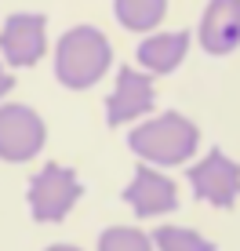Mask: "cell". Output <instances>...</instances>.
I'll use <instances>...</instances> for the list:
<instances>
[{
	"instance_id": "cell-14",
	"label": "cell",
	"mask_w": 240,
	"mask_h": 251,
	"mask_svg": "<svg viewBox=\"0 0 240 251\" xmlns=\"http://www.w3.org/2000/svg\"><path fill=\"white\" fill-rule=\"evenodd\" d=\"M11 88H15V80L4 73V69H0V99H4V91H11Z\"/></svg>"
},
{
	"instance_id": "cell-10",
	"label": "cell",
	"mask_w": 240,
	"mask_h": 251,
	"mask_svg": "<svg viewBox=\"0 0 240 251\" xmlns=\"http://www.w3.org/2000/svg\"><path fill=\"white\" fill-rule=\"evenodd\" d=\"M186 48H190V37L178 29V33H164V37H149L139 48V58L149 73H171L186 58Z\"/></svg>"
},
{
	"instance_id": "cell-2",
	"label": "cell",
	"mask_w": 240,
	"mask_h": 251,
	"mask_svg": "<svg viewBox=\"0 0 240 251\" xmlns=\"http://www.w3.org/2000/svg\"><path fill=\"white\" fill-rule=\"evenodd\" d=\"M200 142V131H196L193 120L178 117V113H164L149 124H139L131 135H127V146H131L139 157L153 160V164H178L186 160Z\"/></svg>"
},
{
	"instance_id": "cell-3",
	"label": "cell",
	"mask_w": 240,
	"mask_h": 251,
	"mask_svg": "<svg viewBox=\"0 0 240 251\" xmlns=\"http://www.w3.org/2000/svg\"><path fill=\"white\" fill-rule=\"evenodd\" d=\"M84 186L76 182V175L62 164H44L37 178L29 186V211L37 222H62L70 215V207L80 201Z\"/></svg>"
},
{
	"instance_id": "cell-11",
	"label": "cell",
	"mask_w": 240,
	"mask_h": 251,
	"mask_svg": "<svg viewBox=\"0 0 240 251\" xmlns=\"http://www.w3.org/2000/svg\"><path fill=\"white\" fill-rule=\"evenodd\" d=\"M168 11V0H117V19L127 29H153Z\"/></svg>"
},
{
	"instance_id": "cell-5",
	"label": "cell",
	"mask_w": 240,
	"mask_h": 251,
	"mask_svg": "<svg viewBox=\"0 0 240 251\" xmlns=\"http://www.w3.org/2000/svg\"><path fill=\"white\" fill-rule=\"evenodd\" d=\"M190 182L200 201H208L215 207H233L237 193H240V168L222 150H211L200 164L190 168Z\"/></svg>"
},
{
	"instance_id": "cell-6",
	"label": "cell",
	"mask_w": 240,
	"mask_h": 251,
	"mask_svg": "<svg viewBox=\"0 0 240 251\" xmlns=\"http://www.w3.org/2000/svg\"><path fill=\"white\" fill-rule=\"evenodd\" d=\"M153 80L145 73H139V69H120V76H117V91L106 99V120H109V127H120L124 120H131V117H142L145 109L153 106Z\"/></svg>"
},
{
	"instance_id": "cell-8",
	"label": "cell",
	"mask_w": 240,
	"mask_h": 251,
	"mask_svg": "<svg viewBox=\"0 0 240 251\" xmlns=\"http://www.w3.org/2000/svg\"><path fill=\"white\" fill-rule=\"evenodd\" d=\"M200 44L211 55H226L240 44V0H211L200 19Z\"/></svg>"
},
{
	"instance_id": "cell-12",
	"label": "cell",
	"mask_w": 240,
	"mask_h": 251,
	"mask_svg": "<svg viewBox=\"0 0 240 251\" xmlns=\"http://www.w3.org/2000/svg\"><path fill=\"white\" fill-rule=\"evenodd\" d=\"M157 248H164V251H215L211 240L196 237L193 229H175V226L157 229Z\"/></svg>"
},
{
	"instance_id": "cell-1",
	"label": "cell",
	"mask_w": 240,
	"mask_h": 251,
	"mask_svg": "<svg viewBox=\"0 0 240 251\" xmlns=\"http://www.w3.org/2000/svg\"><path fill=\"white\" fill-rule=\"evenodd\" d=\"M109 58V40L91 25H76L58 40L55 51V76L62 80V88H91L102 73H106Z\"/></svg>"
},
{
	"instance_id": "cell-9",
	"label": "cell",
	"mask_w": 240,
	"mask_h": 251,
	"mask_svg": "<svg viewBox=\"0 0 240 251\" xmlns=\"http://www.w3.org/2000/svg\"><path fill=\"white\" fill-rule=\"evenodd\" d=\"M124 201L135 207V215L149 219V215L171 211V207L178 204V197H175V182H171V178L157 175V171H149V168H139L135 171V182L124 189Z\"/></svg>"
},
{
	"instance_id": "cell-7",
	"label": "cell",
	"mask_w": 240,
	"mask_h": 251,
	"mask_svg": "<svg viewBox=\"0 0 240 251\" xmlns=\"http://www.w3.org/2000/svg\"><path fill=\"white\" fill-rule=\"evenodd\" d=\"M0 51L11 66H33L44 55V15H11L0 33Z\"/></svg>"
},
{
	"instance_id": "cell-4",
	"label": "cell",
	"mask_w": 240,
	"mask_h": 251,
	"mask_svg": "<svg viewBox=\"0 0 240 251\" xmlns=\"http://www.w3.org/2000/svg\"><path fill=\"white\" fill-rule=\"evenodd\" d=\"M44 146V120L29 106H0V157L22 164Z\"/></svg>"
},
{
	"instance_id": "cell-13",
	"label": "cell",
	"mask_w": 240,
	"mask_h": 251,
	"mask_svg": "<svg viewBox=\"0 0 240 251\" xmlns=\"http://www.w3.org/2000/svg\"><path fill=\"white\" fill-rule=\"evenodd\" d=\"M98 248H102V251H145V248H149V237L139 233V229L117 226V229H106V233H102Z\"/></svg>"
}]
</instances>
